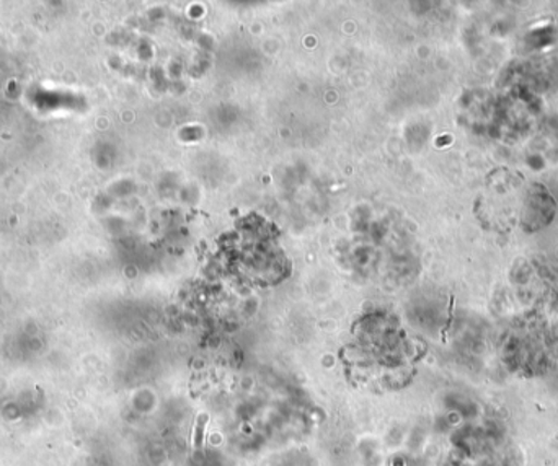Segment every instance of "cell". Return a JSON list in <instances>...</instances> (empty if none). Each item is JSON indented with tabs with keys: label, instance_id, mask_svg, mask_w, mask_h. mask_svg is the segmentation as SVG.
I'll return each instance as SVG.
<instances>
[{
	"label": "cell",
	"instance_id": "obj_1",
	"mask_svg": "<svg viewBox=\"0 0 558 466\" xmlns=\"http://www.w3.org/2000/svg\"><path fill=\"white\" fill-rule=\"evenodd\" d=\"M478 209L488 229L511 232L521 228L533 232L550 221L554 201L546 188L530 182L523 173L500 169L488 176Z\"/></svg>",
	"mask_w": 558,
	"mask_h": 466
}]
</instances>
